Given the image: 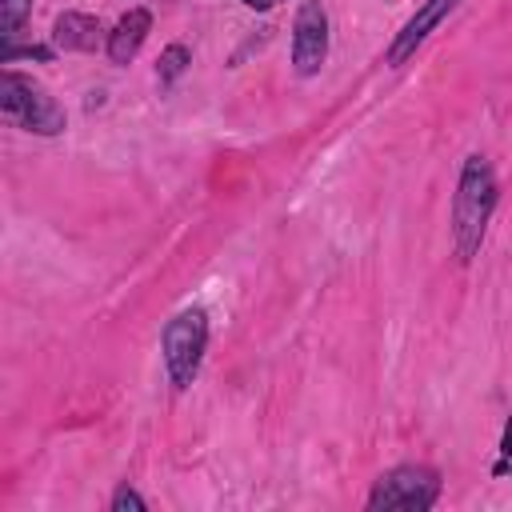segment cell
I'll return each instance as SVG.
<instances>
[{
    "instance_id": "6da1fadb",
    "label": "cell",
    "mask_w": 512,
    "mask_h": 512,
    "mask_svg": "<svg viewBox=\"0 0 512 512\" xmlns=\"http://www.w3.org/2000/svg\"><path fill=\"white\" fill-rule=\"evenodd\" d=\"M496 208V176L492 164L484 156H468L460 184H456V200H452V236H456V252L468 264L484 240V228L492 220Z\"/></svg>"
},
{
    "instance_id": "7a4b0ae2",
    "label": "cell",
    "mask_w": 512,
    "mask_h": 512,
    "mask_svg": "<svg viewBox=\"0 0 512 512\" xmlns=\"http://www.w3.org/2000/svg\"><path fill=\"white\" fill-rule=\"evenodd\" d=\"M0 112L12 124H20L28 132H40V136L64 132V108L40 84H32L20 72H4L0 76Z\"/></svg>"
},
{
    "instance_id": "3957f363",
    "label": "cell",
    "mask_w": 512,
    "mask_h": 512,
    "mask_svg": "<svg viewBox=\"0 0 512 512\" xmlns=\"http://www.w3.org/2000/svg\"><path fill=\"white\" fill-rule=\"evenodd\" d=\"M204 344H208V316H204V308H184L180 316H172V320L164 324L160 352H164L168 380H172L176 388H188V384L196 380Z\"/></svg>"
},
{
    "instance_id": "277c9868",
    "label": "cell",
    "mask_w": 512,
    "mask_h": 512,
    "mask_svg": "<svg viewBox=\"0 0 512 512\" xmlns=\"http://www.w3.org/2000/svg\"><path fill=\"white\" fill-rule=\"evenodd\" d=\"M440 496V476L432 468L420 464H400L392 472H384L372 492H368V508H404V512H420L432 508Z\"/></svg>"
},
{
    "instance_id": "5b68a950",
    "label": "cell",
    "mask_w": 512,
    "mask_h": 512,
    "mask_svg": "<svg viewBox=\"0 0 512 512\" xmlns=\"http://www.w3.org/2000/svg\"><path fill=\"white\" fill-rule=\"evenodd\" d=\"M328 56V12L320 8V0H304L292 24V64L300 76L320 72Z\"/></svg>"
},
{
    "instance_id": "8992f818",
    "label": "cell",
    "mask_w": 512,
    "mask_h": 512,
    "mask_svg": "<svg viewBox=\"0 0 512 512\" xmlns=\"http://www.w3.org/2000/svg\"><path fill=\"white\" fill-rule=\"evenodd\" d=\"M456 4H460V0H428V4H420V8H416V16L396 32V40H392V48H388V56H384V60H388L392 68H400V64H404V60H408L424 40H428V32H432V28H436V24H440Z\"/></svg>"
},
{
    "instance_id": "52a82bcc",
    "label": "cell",
    "mask_w": 512,
    "mask_h": 512,
    "mask_svg": "<svg viewBox=\"0 0 512 512\" xmlns=\"http://www.w3.org/2000/svg\"><path fill=\"white\" fill-rule=\"evenodd\" d=\"M52 40H56V48H64V52H96L100 40H104V28H100V20L88 16V12H64V16H56Z\"/></svg>"
},
{
    "instance_id": "ba28073f",
    "label": "cell",
    "mask_w": 512,
    "mask_h": 512,
    "mask_svg": "<svg viewBox=\"0 0 512 512\" xmlns=\"http://www.w3.org/2000/svg\"><path fill=\"white\" fill-rule=\"evenodd\" d=\"M148 28H152V12H144V8L124 12L116 20V28L108 32V60L112 64H128L140 52V44L148 40Z\"/></svg>"
},
{
    "instance_id": "9c48e42d",
    "label": "cell",
    "mask_w": 512,
    "mask_h": 512,
    "mask_svg": "<svg viewBox=\"0 0 512 512\" xmlns=\"http://www.w3.org/2000/svg\"><path fill=\"white\" fill-rule=\"evenodd\" d=\"M192 64V52L184 48V44H168L164 52H160V64H156V76H160V84H172L176 76H184V68Z\"/></svg>"
},
{
    "instance_id": "30bf717a",
    "label": "cell",
    "mask_w": 512,
    "mask_h": 512,
    "mask_svg": "<svg viewBox=\"0 0 512 512\" xmlns=\"http://www.w3.org/2000/svg\"><path fill=\"white\" fill-rule=\"evenodd\" d=\"M28 8H32V0H4V36H8V40L20 32Z\"/></svg>"
},
{
    "instance_id": "8fae6325",
    "label": "cell",
    "mask_w": 512,
    "mask_h": 512,
    "mask_svg": "<svg viewBox=\"0 0 512 512\" xmlns=\"http://www.w3.org/2000/svg\"><path fill=\"white\" fill-rule=\"evenodd\" d=\"M112 508L116 512H144V500L124 484V488H116V496H112Z\"/></svg>"
},
{
    "instance_id": "7c38bea8",
    "label": "cell",
    "mask_w": 512,
    "mask_h": 512,
    "mask_svg": "<svg viewBox=\"0 0 512 512\" xmlns=\"http://www.w3.org/2000/svg\"><path fill=\"white\" fill-rule=\"evenodd\" d=\"M508 460H512V416H508V424H504V440H500V460H496V476H504L508 472Z\"/></svg>"
},
{
    "instance_id": "4fadbf2b",
    "label": "cell",
    "mask_w": 512,
    "mask_h": 512,
    "mask_svg": "<svg viewBox=\"0 0 512 512\" xmlns=\"http://www.w3.org/2000/svg\"><path fill=\"white\" fill-rule=\"evenodd\" d=\"M248 8H256V12H264V8H272V4H280V0H244Z\"/></svg>"
}]
</instances>
